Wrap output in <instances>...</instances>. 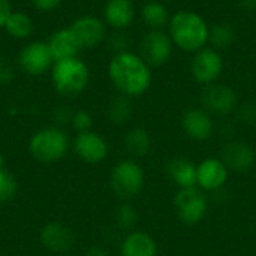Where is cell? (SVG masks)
Returning <instances> with one entry per match:
<instances>
[{"mask_svg":"<svg viewBox=\"0 0 256 256\" xmlns=\"http://www.w3.org/2000/svg\"><path fill=\"white\" fill-rule=\"evenodd\" d=\"M108 78L120 94L140 98L152 86V68L140 54L123 51L110 60Z\"/></svg>","mask_w":256,"mask_h":256,"instance_id":"obj_1","label":"cell"},{"mask_svg":"<svg viewBox=\"0 0 256 256\" xmlns=\"http://www.w3.org/2000/svg\"><path fill=\"white\" fill-rule=\"evenodd\" d=\"M168 34L178 50L184 52H196L207 46L210 27L207 21L194 10L176 12L168 24Z\"/></svg>","mask_w":256,"mask_h":256,"instance_id":"obj_2","label":"cell"},{"mask_svg":"<svg viewBox=\"0 0 256 256\" xmlns=\"http://www.w3.org/2000/svg\"><path fill=\"white\" fill-rule=\"evenodd\" d=\"M72 148L70 135L62 126H46L36 130L28 140V152L40 164H56Z\"/></svg>","mask_w":256,"mask_h":256,"instance_id":"obj_3","label":"cell"},{"mask_svg":"<svg viewBox=\"0 0 256 256\" xmlns=\"http://www.w3.org/2000/svg\"><path fill=\"white\" fill-rule=\"evenodd\" d=\"M51 81L54 90L64 98L81 94L90 81L88 66L78 57L54 62L51 68Z\"/></svg>","mask_w":256,"mask_h":256,"instance_id":"obj_4","label":"cell"},{"mask_svg":"<svg viewBox=\"0 0 256 256\" xmlns=\"http://www.w3.org/2000/svg\"><path fill=\"white\" fill-rule=\"evenodd\" d=\"M146 183L142 166L134 159H123L114 165L110 176L112 192L123 201H129L141 194Z\"/></svg>","mask_w":256,"mask_h":256,"instance_id":"obj_5","label":"cell"},{"mask_svg":"<svg viewBox=\"0 0 256 256\" xmlns=\"http://www.w3.org/2000/svg\"><path fill=\"white\" fill-rule=\"evenodd\" d=\"M174 206L178 219L186 225H198L208 212V200L198 186L178 189Z\"/></svg>","mask_w":256,"mask_h":256,"instance_id":"obj_6","label":"cell"},{"mask_svg":"<svg viewBox=\"0 0 256 256\" xmlns=\"http://www.w3.org/2000/svg\"><path fill=\"white\" fill-rule=\"evenodd\" d=\"M16 62L20 69L30 76H40L51 70L54 64L48 42L45 40H32L26 44L20 50Z\"/></svg>","mask_w":256,"mask_h":256,"instance_id":"obj_7","label":"cell"},{"mask_svg":"<svg viewBox=\"0 0 256 256\" xmlns=\"http://www.w3.org/2000/svg\"><path fill=\"white\" fill-rule=\"evenodd\" d=\"M224 57L220 51L206 46L194 54L190 62V74L196 82L210 86L218 82L224 72Z\"/></svg>","mask_w":256,"mask_h":256,"instance_id":"obj_8","label":"cell"},{"mask_svg":"<svg viewBox=\"0 0 256 256\" xmlns=\"http://www.w3.org/2000/svg\"><path fill=\"white\" fill-rule=\"evenodd\" d=\"M174 44L164 30H150L144 34L140 44V56L152 66L159 68L170 62Z\"/></svg>","mask_w":256,"mask_h":256,"instance_id":"obj_9","label":"cell"},{"mask_svg":"<svg viewBox=\"0 0 256 256\" xmlns=\"http://www.w3.org/2000/svg\"><path fill=\"white\" fill-rule=\"evenodd\" d=\"M72 150L80 160L88 165L102 164L110 153L106 140L94 130L76 134L72 140Z\"/></svg>","mask_w":256,"mask_h":256,"instance_id":"obj_10","label":"cell"},{"mask_svg":"<svg viewBox=\"0 0 256 256\" xmlns=\"http://www.w3.org/2000/svg\"><path fill=\"white\" fill-rule=\"evenodd\" d=\"M201 104L206 111L214 116H230L238 104L237 93L225 84L206 86L201 94Z\"/></svg>","mask_w":256,"mask_h":256,"instance_id":"obj_11","label":"cell"},{"mask_svg":"<svg viewBox=\"0 0 256 256\" xmlns=\"http://www.w3.org/2000/svg\"><path fill=\"white\" fill-rule=\"evenodd\" d=\"M70 30L76 36L82 50L99 46L106 39V24L94 15H82L70 22Z\"/></svg>","mask_w":256,"mask_h":256,"instance_id":"obj_12","label":"cell"},{"mask_svg":"<svg viewBox=\"0 0 256 256\" xmlns=\"http://www.w3.org/2000/svg\"><path fill=\"white\" fill-rule=\"evenodd\" d=\"M230 177V170L220 158H206L196 165V186L204 192L222 189Z\"/></svg>","mask_w":256,"mask_h":256,"instance_id":"obj_13","label":"cell"},{"mask_svg":"<svg viewBox=\"0 0 256 256\" xmlns=\"http://www.w3.org/2000/svg\"><path fill=\"white\" fill-rule=\"evenodd\" d=\"M39 242L44 249L60 256L70 252L75 243V236L66 225L60 222H50L40 230Z\"/></svg>","mask_w":256,"mask_h":256,"instance_id":"obj_14","label":"cell"},{"mask_svg":"<svg viewBox=\"0 0 256 256\" xmlns=\"http://www.w3.org/2000/svg\"><path fill=\"white\" fill-rule=\"evenodd\" d=\"M220 159L230 171L248 172L256 164L255 148L243 141H230L222 147Z\"/></svg>","mask_w":256,"mask_h":256,"instance_id":"obj_15","label":"cell"},{"mask_svg":"<svg viewBox=\"0 0 256 256\" xmlns=\"http://www.w3.org/2000/svg\"><path fill=\"white\" fill-rule=\"evenodd\" d=\"M182 128L194 141H207L214 132L212 114L204 108H189L184 111L182 117Z\"/></svg>","mask_w":256,"mask_h":256,"instance_id":"obj_16","label":"cell"},{"mask_svg":"<svg viewBox=\"0 0 256 256\" xmlns=\"http://www.w3.org/2000/svg\"><path fill=\"white\" fill-rule=\"evenodd\" d=\"M135 20V4L132 0H106L104 6V21L114 30H124Z\"/></svg>","mask_w":256,"mask_h":256,"instance_id":"obj_17","label":"cell"},{"mask_svg":"<svg viewBox=\"0 0 256 256\" xmlns=\"http://www.w3.org/2000/svg\"><path fill=\"white\" fill-rule=\"evenodd\" d=\"M46 42L54 62L78 57L80 51L82 50L70 27H63L56 30Z\"/></svg>","mask_w":256,"mask_h":256,"instance_id":"obj_18","label":"cell"},{"mask_svg":"<svg viewBox=\"0 0 256 256\" xmlns=\"http://www.w3.org/2000/svg\"><path fill=\"white\" fill-rule=\"evenodd\" d=\"M120 256H158V243L148 232L130 231L120 243Z\"/></svg>","mask_w":256,"mask_h":256,"instance_id":"obj_19","label":"cell"},{"mask_svg":"<svg viewBox=\"0 0 256 256\" xmlns=\"http://www.w3.org/2000/svg\"><path fill=\"white\" fill-rule=\"evenodd\" d=\"M166 176L178 189L196 186V165L184 156H176L166 164Z\"/></svg>","mask_w":256,"mask_h":256,"instance_id":"obj_20","label":"cell"},{"mask_svg":"<svg viewBox=\"0 0 256 256\" xmlns=\"http://www.w3.org/2000/svg\"><path fill=\"white\" fill-rule=\"evenodd\" d=\"M141 20L152 30H162L165 26L170 24L171 16H170L166 6L162 2L148 0L141 8Z\"/></svg>","mask_w":256,"mask_h":256,"instance_id":"obj_21","label":"cell"},{"mask_svg":"<svg viewBox=\"0 0 256 256\" xmlns=\"http://www.w3.org/2000/svg\"><path fill=\"white\" fill-rule=\"evenodd\" d=\"M132 116H134L132 98H128L124 94H117L110 100L106 108V117L112 124L123 126L132 118Z\"/></svg>","mask_w":256,"mask_h":256,"instance_id":"obj_22","label":"cell"},{"mask_svg":"<svg viewBox=\"0 0 256 256\" xmlns=\"http://www.w3.org/2000/svg\"><path fill=\"white\" fill-rule=\"evenodd\" d=\"M124 148L134 158H144L152 150V136L142 128H132L124 136Z\"/></svg>","mask_w":256,"mask_h":256,"instance_id":"obj_23","label":"cell"},{"mask_svg":"<svg viewBox=\"0 0 256 256\" xmlns=\"http://www.w3.org/2000/svg\"><path fill=\"white\" fill-rule=\"evenodd\" d=\"M3 28L6 30V33L10 38L22 40V39H27L32 36V33L34 30V24H33V20L30 18V15H27L26 12L14 10L10 14V16L8 18Z\"/></svg>","mask_w":256,"mask_h":256,"instance_id":"obj_24","label":"cell"},{"mask_svg":"<svg viewBox=\"0 0 256 256\" xmlns=\"http://www.w3.org/2000/svg\"><path fill=\"white\" fill-rule=\"evenodd\" d=\"M236 40V30L228 22H218L210 27L208 44L218 51L228 50Z\"/></svg>","mask_w":256,"mask_h":256,"instance_id":"obj_25","label":"cell"},{"mask_svg":"<svg viewBox=\"0 0 256 256\" xmlns=\"http://www.w3.org/2000/svg\"><path fill=\"white\" fill-rule=\"evenodd\" d=\"M116 224L120 230L123 231H130L136 222H138V213L135 210V207L129 202H123L117 207L116 214H114Z\"/></svg>","mask_w":256,"mask_h":256,"instance_id":"obj_26","label":"cell"},{"mask_svg":"<svg viewBox=\"0 0 256 256\" xmlns=\"http://www.w3.org/2000/svg\"><path fill=\"white\" fill-rule=\"evenodd\" d=\"M18 192V183L15 177L4 168L0 170V204L10 202Z\"/></svg>","mask_w":256,"mask_h":256,"instance_id":"obj_27","label":"cell"},{"mask_svg":"<svg viewBox=\"0 0 256 256\" xmlns=\"http://www.w3.org/2000/svg\"><path fill=\"white\" fill-rule=\"evenodd\" d=\"M70 124L76 130V134L87 132V130H92L93 128V117L87 110H78V111H74Z\"/></svg>","mask_w":256,"mask_h":256,"instance_id":"obj_28","label":"cell"},{"mask_svg":"<svg viewBox=\"0 0 256 256\" xmlns=\"http://www.w3.org/2000/svg\"><path fill=\"white\" fill-rule=\"evenodd\" d=\"M15 76V70H14V66L10 64V62L0 56V86H6L9 82H12Z\"/></svg>","mask_w":256,"mask_h":256,"instance_id":"obj_29","label":"cell"},{"mask_svg":"<svg viewBox=\"0 0 256 256\" xmlns=\"http://www.w3.org/2000/svg\"><path fill=\"white\" fill-rule=\"evenodd\" d=\"M72 116H74V111L68 105H60L52 112V118L56 122V126H63L66 123H70Z\"/></svg>","mask_w":256,"mask_h":256,"instance_id":"obj_30","label":"cell"},{"mask_svg":"<svg viewBox=\"0 0 256 256\" xmlns=\"http://www.w3.org/2000/svg\"><path fill=\"white\" fill-rule=\"evenodd\" d=\"M30 3L39 12H52L63 3V0H30Z\"/></svg>","mask_w":256,"mask_h":256,"instance_id":"obj_31","label":"cell"},{"mask_svg":"<svg viewBox=\"0 0 256 256\" xmlns=\"http://www.w3.org/2000/svg\"><path fill=\"white\" fill-rule=\"evenodd\" d=\"M240 120L248 124H256V105L246 104L240 108Z\"/></svg>","mask_w":256,"mask_h":256,"instance_id":"obj_32","label":"cell"},{"mask_svg":"<svg viewBox=\"0 0 256 256\" xmlns=\"http://www.w3.org/2000/svg\"><path fill=\"white\" fill-rule=\"evenodd\" d=\"M110 45L111 48L117 52H123V51H128V39L124 34L122 33H114L111 38H110Z\"/></svg>","mask_w":256,"mask_h":256,"instance_id":"obj_33","label":"cell"},{"mask_svg":"<svg viewBox=\"0 0 256 256\" xmlns=\"http://www.w3.org/2000/svg\"><path fill=\"white\" fill-rule=\"evenodd\" d=\"M12 12H14V9H12L10 0H0V28L4 27V24Z\"/></svg>","mask_w":256,"mask_h":256,"instance_id":"obj_34","label":"cell"},{"mask_svg":"<svg viewBox=\"0 0 256 256\" xmlns=\"http://www.w3.org/2000/svg\"><path fill=\"white\" fill-rule=\"evenodd\" d=\"M84 256H110L108 250L102 246H92L86 250Z\"/></svg>","mask_w":256,"mask_h":256,"instance_id":"obj_35","label":"cell"},{"mask_svg":"<svg viewBox=\"0 0 256 256\" xmlns=\"http://www.w3.org/2000/svg\"><path fill=\"white\" fill-rule=\"evenodd\" d=\"M238 3L246 10H256V0H238Z\"/></svg>","mask_w":256,"mask_h":256,"instance_id":"obj_36","label":"cell"},{"mask_svg":"<svg viewBox=\"0 0 256 256\" xmlns=\"http://www.w3.org/2000/svg\"><path fill=\"white\" fill-rule=\"evenodd\" d=\"M4 165H6V159H4L3 153L0 152V170H4Z\"/></svg>","mask_w":256,"mask_h":256,"instance_id":"obj_37","label":"cell"},{"mask_svg":"<svg viewBox=\"0 0 256 256\" xmlns=\"http://www.w3.org/2000/svg\"><path fill=\"white\" fill-rule=\"evenodd\" d=\"M60 256H74V255H70V254H66V255H60Z\"/></svg>","mask_w":256,"mask_h":256,"instance_id":"obj_38","label":"cell"},{"mask_svg":"<svg viewBox=\"0 0 256 256\" xmlns=\"http://www.w3.org/2000/svg\"><path fill=\"white\" fill-rule=\"evenodd\" d=\"M165 2H172V0H165Z\"/></svg>","mask_w":256,"mask_h":256,"instance_id":"obj_39","label":"cell"}]
</instances>
